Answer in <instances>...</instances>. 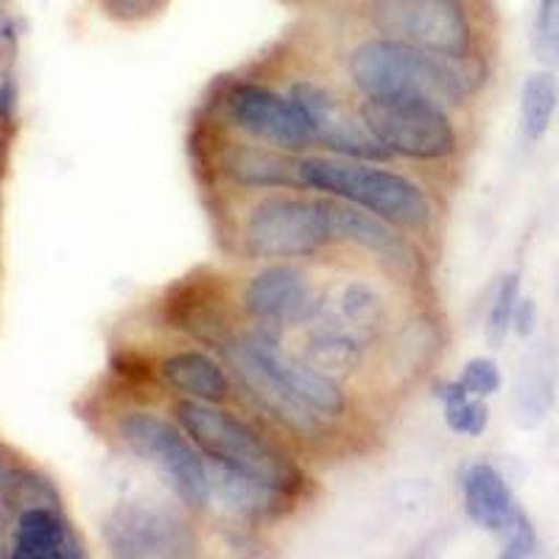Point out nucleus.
Instances as JSON below:
<instances>
[{
  "instance_id": "obj_4",
  "label": "nucleus",
  "mask_w": 559,
  "mask_h": 559,
  "mask_svg": "<svg viewBox=\"0 0 559 559\" xmlns=\"http://www.w3.org/2000/svg\"><path fill=\"white\" fill-rule=\"evenodd\" d=\"M236 241L249 261L263 263L308 261L336 247L324 197L299 191H261L241 210Z\"/></svg>"
},
{
  "instance_id": "obj_10",
  "label": "nucleus",
  "mask_w": 559,
  "mask_h": 559,
  "mask_svg": "<svg viewBox=\"0 0 559 559\" xmlns=\"http://www.w3.org/2000/svg\"><path fill=\"white\" fill-rule=\"evenodd\" d=\"M322 286L313 283L306 269L294 263H269L243 283L241 313L254 324L274 333H286L308 322L319 302Z\"/></svg>"
},
{
  "instance_id": "obj_9",
  "label": "nucleus",
  "mask_w": 559,
  "mask_h": 559,
  "mask_svg": "<svg viewBox=\"0 0 559 559\" xmlns=\"http://www.w3.org/2000/svg\"><path fill=\"white\" fill-rule=\"evenodd\" d=\"M102 537L109 554L129 559L193 557L199 551L193 523L157 501H127L109 509Z\"/></svg>"
},
{
  "instance_id": "obj_5",
  "label": "nucleus",
  "mask_w": 559,
  "mask_h": 559,
  "mask_svg": "<svg viewBox=\"0 0 559 559\" xmlns=\"http://www.w3.org/2000/svg\"><path fill=\"white\" fill-rule=\"evenodd\" d=\"M112 437L134 459L152 464L182 503L185 512L199 515L213 507L207 459L177 426V419H168L148 408H127L115 417Z\"/></svg>"
},
{
  "instance_id": "obj_21",
  "label": "nucleus",
  "mask_w": 559,
  "mask_h": 559,
  "mask_svg": "<svg viewBox=\"0 0 559 559\" xmlns=\"http://www.w3.org/2000/svg\"><path fill=\"white\" fill-rule=\"evenodd\" d=\"M462 383L464 392L476 394V397H489V394H496L501 389V369L492 358H471V361L464 364L462 372L456 378Z\"/></svg>"
},
{
  "instance_id": "obj_17",
  "label": "nucleus",
  "mask_w": 559,
  "mask_h": 559,
  "mask_svg": "<svg viewBox=\"0 0 559 559\" xmlns=\"http://www.w3.org/2000/svg\"><path fill=\"white\" fill-rule=\"evenodd\" d=\"M518 417L523 426H537L554 401V372L551 364L543 356H532L526 361L518 381Z\"/></svg>"
},
{
  "instance_id": "obj_1",
  "label": "nucleus",
  "mask_w": 559,
  "mask_h": 559,
  "mask_svg": "<svg viewBox=\"0 0 559 559\" xmlns=\"http://www.w3.org/2000/svg\"><path fill=\"white\" fill-rule=\"evenodd\" d=\"M344 73L361 96H423L456 107L484 87L487 62L478 53L442 57L369 34L344 53Z\"/></svg>"
},
{
  "instance_id": "obj_20",
  "label": "nucleus",
  "mask_w": 559,
  "mask_h": 559,
  "mask_svg": "<svg viewBox=\"0 0 559 559\" xmlns=\"http://www.w3.org/2000/svg\"><path fill=\"white\" fill-rule=\"evenodd\" d=\"M534 53L546 64H559V0H540L534 20Z\"/></svg>"
},
{
  "instance_id": "obj_14",
  "label": "nucleus",
  "mask_w": 559,
  "mask_h": 559,
  "mask_svg": "<svg viewBox=\"0 0 559 559\" xmlns=\"http://www.w3.org/2000/svg\"><path fill=\"white\" fill-rule=\"evenodd\" d=\"M157 378L179 397L202 403H227L233 397V378L218 358L204 349H174L157 364Z\"/></svg>"
},
{
  "instance_id": "obj_19",
  "label": "nucleus",
  "mask_w": 559,
  "mask_h": 559,
  "mask_svg": "<svg viewBox=\"0 0 559 559\" xmlns=\"http://www.w3.org/2000/svg\"><path fill=\"white\" fill-rule=\"evenodd\" d=\"M518 299H521V274H507L492 297V308L487 317V342L492 347H501L503 338L512 331V313H515Z\"/></svg>"
},
{
  "instance_id": "obj_12",
  "label": "nucleus",
  "mask_w": 559,
  "mask_h": 559,
  "mask_svg": "<svg viewBox=\"0 0 559 559\" xmlns=\"http://www.w3.org/2000/svg\"><path fill=\"white\" fill-rule=\"evenodd\" d=\"M216 174L241 191H302L297 157L258 140H224L216 148Z\"/></svg>"
},
{
  "instance_id": "obj_6",
  "label": "nucleus",
  "mask_w": 559,
  "mask_h": 559,
  "mask_svg": "<svg viewBox=\"0 0 559 559\" xmlns=\"http://www.w3.org/2000/svg\"><path fill=\"white\" fill-rule=\"evenodd\" d=\"M358 118L392 157L442 163L459 152V129L445 104L423 96H361Z\"/></svg>"
},
{
  "instance_id": "obj_15",
  "label": "nucleus",
  "mask_w": 559,
  "mask_h": 559,
  "mask_svg": "<svg viewBox=\"0 0 559 559\" xmlns=\"http://www.w3.org/2000/svg\"><path fill=\"white\" fill-rule=\"evenodd\" d=\"M462 498L471 521L481 526L484 532L498 534V537H503L521 518H526L521 503L512 496L507 478L487 462L471 464L464 471Z\"/></svg>"
},
{
  "instance_id": "obj_22",
  "label": "nucleus",
  "mask_w": 559,
  "mask_h": 559,
  "mask_svg": "<svg viewBox=\"0 0 559 559\" xmlns=\"http://www.w3.org/2000/svg\"><path fill=\"white\" fill-rule=\"evenodd\" d=\"M104 12L121 23H140L166 7V0H102Z\"/></svg>"
},
{
  "instance_id": "obj_2",
  "label": "nucleus",
  "mask_w": 559,
  "mask_h": 559,
  "mask_svg": "<svg viewBox=\"0 0 559 559\" xmlns=\"http://www.w3.org/2000/svg\"><path fill=\"white\" fill-rule=\"evenodd\" d=\"M171 417L199 448L207 464H218L233 473L269 484V487L299 498L306 492V473L243 414L229 412L222 403H202L179 397L171 403Z\"/></svg>"
},
{
  "instance_id": "obj_18",
  "label": "nucleus",
  "mask_w": 559,
  "mask_h": 559,
  "mask_svg": "<svg viewBox=\"0 0 559 559\" xmlns=\"http://www.w3.org/2000/svg\"><path fill=\"white\" fill-rule=\"evenodd\" d=\"M439 401H442V414L453 433L462 437H481L489 426V408L484 397L464 392L462 383L451 381L439 386Z\"/></svg>"
},
{
  "instance_id": "obj_7",
  "label": "nucleus",
  "mask_w": 559,
  "mask_h": 559,
  "mask_svg": "<svg viewBox=\"0 0 559 559\" xmlns=\"http://www.w3.org/2000/svg\"><path fill=\"white\" fill-rule=\"evenodd\" d=\"M358 17L378 37L442 53L473 57L476 23L467 0H358Z\"/></svg>"
},
{
  "instance_id": "obj_3",
  "label": "nucleus",
  "mask_w": 559,
  "mask_h": 559,
  "mask_svg": "<svg viewBox=\"0 0 559 559\" xmlns=\"http://www.w3.org/2000/svg\"><path fill=\"white\" fill-rule=\"evenodd\" d=\"M297 177L302 191L356 204L403 233H428L437 222L433 199L417 179L369 159L306 154L297 157Z\"/></svg>"
},
{
  "instance_id": "obj_24",
  "label": "nucleus",
  "mask_w": 559,
  "mask_h": 559,
  "mask_svg": "<svg viewBox=\"0 0 559 559\" xmlns=\"http://www.w3.org/2000/svg\"><path fill=\"white\" fill-rule=\"evenodd\" d=\"M3 484L7 481H3V462H0V492H3Z\"/></svg>"
},
{
  "instance_id": "obj_23",
  "label": "nucleus",
  "mask_w": 559,
  "mask_h": 559,
  "mask_svg": "<svg viewBox=\"0 0 559 559\" xmlns=\"http://www.w3.org/2000/svg\"><path fill=\"white\" fill-rule=\"evenodd\" d=\"M534 324H537V306H534L532 299H518L515 306V313H512V331L518 333V336H532Z\"/></svg>"
},
{
  "instance_id": "obj_16",
  "label": "nucleus",
  "mask_w": 559,
  "mask_h": 559,
  "mask_svg": "<svg viewBox=\"0 0 559 559\" xmlns=\"http://www.w3.org/2000/svg\"><path fill=\"white\" fill-rule=\"evenodd\" d=\"M557 102L559 84L554 73L540 70V73H532L526 79L521 93V123L528 140L546 138L554 112H557Z\"/></svg>"
},
{
  "instance_id": "obj_11",
  "label": "nucleus",
  "mask_w": 559,
  "mask_h": 559,
  "mask_svg": "<svg viewBox=\"0 0 559 559\" xmlns=\"http://www.w3.org/2000/svg\"><path fill=\"white\" fill-rule=\"evenodd\" d=\"M324 204H328V224H331V236L336 247L344 243V247L376 254L383 266L392 269V274L419 272L417 249L403 236V229L356 207V204L342 202V199L324 197Z\"/></svg>"
},
{
  "instance_id": "obj_13",
  "label": "nucleus",
  "mask_w": 559,
  "mask_h": 559,
  "mask_svg": "<svg viewBox=\"0 0 559 559\" xmlns=\"http://www.w3.org/2000/svg\"><path fill=\"white\" fill-rule=\"evenodd\" d=\"M9 554L14 559H82L87 557L82 537L62 515L57 501L28 498L12 523Z\"/></svg>"
},
{
  "instance_id": "obj_8",
  "label": "nucleus",
  "mask_w": 559,
  "mask_h": 559,
  "mask_svg": "<svg viewBox=\"0 0 559 559\" xmlns=\"http://www.w3.org/2000/svg\"><path fill=\"white\" fill-rule=\"evenodd\" d=\"M224 121L238 134L283 152H308L317 148L308 115L297 107L288 93L261 82H229L218 98Z\"/></svg>"
}]
</instances>
